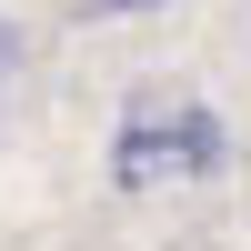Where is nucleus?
<instances>
[{
	"instance_id": "1",
	"label": "nucleus",
	"mask_w": 251,
	"mask_h": 251,
	"mask_svg": "<svg viewBox=\"0 0 251 251\" xmlns=\"http://www.w3.org/2000/svg\"><path fill=\"white\" fill-rule=\"evenodd\" d=\"M171 151H181L171 131H151V121H131V131H121V191H151V181L171 171Z\"/></svg>"
},
{
	"instance_id": "2",
	"label": "nucleus",
	"mask_w": 251,
	"mask_h": 251,
	"mask_svg": "<svg viewBox=\"0 0 251 251\" xmlns=\"http://www.w3.org/2000/svg\"><path fill=\"white\" fill-rule=\"evenodd\" d=\"M171 141H181V171H221V151H231L211 111H181V121H171Z\"/></svg>"
},
{
	"instance_id": "3",
	"label": "nucleus",
	"mask_w": 251,
	"mask_h": 251,
	"mask_svg": "<svg viewBox=\"0 0 251 251\" xmlns=\"http://www.w3.org/2000/svg\"><path fill=\"white\" fill-rule=\"evenodd\" d=\"M91 20H121V10H151V0H80Z\"/></svg>"
},
{
	"instance_id": "4",
	"label": "nucleus",
	"mask_w": 251,
	"mask_h": 251,
	"mask_svg": "<svg viewBox=\"0 0 251 251\" xmlns=\"http://www.w3.org/2000/svg\"><path fill=\"white\" fill-rule=\"evenodd\" d=\"M0 71H10V30H0Z\"/></svg>"
}]
</instances>
